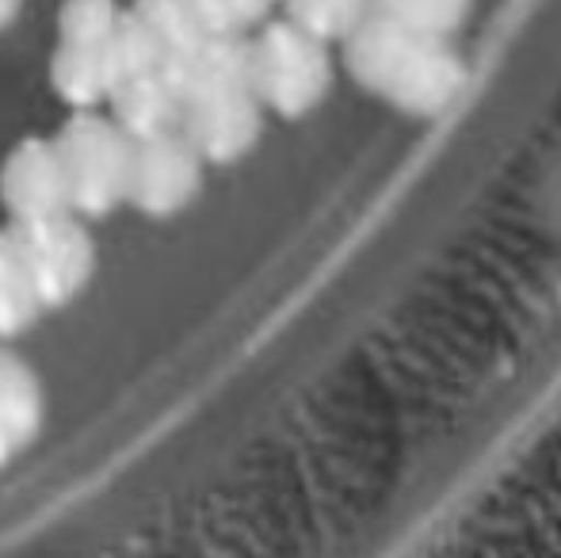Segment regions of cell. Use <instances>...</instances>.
I'll return each mask as SVG.
<instances>
[{"label":"cell","mask_w":561,"mask_h":558,"mask_svg":"<svg viewBox=\"0 0 561 558\" xmlns=\"http://www.w3.org/2000/svg\"><path fill=\"white\" fill-rule=\"evenodd\" d=\"M118 12L112 0H66L58 15L61 43L73 46H104L112 35Z\"/></svg>","instance_id":"obj_16"},{"label":"cell","mask_w":561,"mask_h":558,"mask_svg":"<svg viewBox=\"0 0 561 558\" xmlns=\"http://www.w3.org/2000/svg\"><path fill=\"white\" fill-rule=\"evenodd\" d=\"M161 58H164V46H161V38L153 35V27H149L138 12L118 15L112 35H107V43H104V66H107L112 89L130 81V77L157 73Z\"/></svg>","instance_id":"obj_11"},{"label":"cell","mask_w":561,"mask_h":558,"mask_svg":"<svg viewBox=\"0 0 561 558\" xmlns=\"http://www.w3.org/2000/svg\"><path fill=\"white\" fill-rule=\"evenodd\" d=\"M199 184H203V157L195 153L192 141L184 135L164 130V135L134 141L126 200L141 215H153V218L176 215V210H184L195 200Z\"/></svg>","instance_id":"obj_5"},{"label":"cell","mask_w":561,"mask_h":558,"mask_svg":"<svg viewBox=\"0 0 561 558\" xmlns=\"http://www.w3.org/2000/svg\"><path fill=\"white\" fill-rule=\"evenodd\" d=\"M473 0H370V12L413 35L450 38L470 15Z\"/></svg>","instance_id":"obj_13"},{"label":"cell","mask_w":561,"mask_h":558,"mask_svg":"<svg viewBox=\"0 0 561 558\" xmlns=\"http://www.w3.org/2000/svg\"><path fill=\"white\" fill-rule=\"evenodd\" d=\"M61 172H66L69 210H81L89 218L112 215L126 200L130 187L134 138L118 123L100 115H73L54 138Z\"/></svg>","instance_id":"obj_3"},{"label":"cell","mask_w":561,"mask_h":558,"mask_svg":"<svg viewBox=\"0 0 561 558\" xmlns=\"http://www.w3.org/2000/svg\"><path fill=\"white\" fill-rule=\"evenodd\" d=\"M249 84L260 107L298 119L325 100L333 84V61L321 38L283 20L249 38Z\"/></svg>","instance_id":"obj_2"},{"label":"cell","mask_w":561,"mask_h":558,"mask_svg":"<svg viewBox=\"0 0 561 558\" xmlns=\"http://www.w3.org/2000/svg\"><path fill=\"white\" fill-rule=\"evenodd\" d=\"M267 4H275V0H267Z\"/></svg>","instance_id":"obj_18"},{"label":"cell","mask_w":561,"mask_h":558,"mask_svg":"<svg viewBox=\"0 0 561 558\" xmlns=\"http://www.w3.org/2000/svg\"><path fill=\"white\" fill-rule=\"evenodd\" d=\"M187 4H192L195 20L207 35H237L241 31L233 0H187Z\"/></svg>","instance_id":"obj_17"},{"label":"cell","mask_w":561,"mask_h":558,"mask_svg":"<svg viewBox=\"0 0 561 558\" xmlns=\"http://www.w3.org/2000/svg\"><path fill=\"white\" fill-rule=\"evenodd\" d=\"M46 390L38 372L0 341V467L23 459L43 436Z\"/></svg>","instance_id":"obj_8"},{"label":"cell","mask_w":561,"mask_h":558,"mask_svg":"<svg viewBox=\"0 0 561 558\" xmlns=\"http://www.w3.org/2000/svg\"><path fill=\"white\" fill-rule=\"evenodd\" d=\"M180 135L203 161H237L260 138V100L249 84L210 89L180 104Z\"/></svg>","instance_id":"obj_6"},{"label":"cell","mask_w":561,"mask_h":558,"mask_svg":"<svg viewBox=\"0 0 561 558\" xmlns=\"http://www.w3.org/2000/svg\"><path fill=\"white\" fill-rule=\"evenodd\" d=\"M107 96H112V107H115V123L134 141L164 135V130H172V123L180 119V100L172 96V89L157 73L130 77V81L115 84Z\"/></svg>","instance_id":"obj_9"},{"label":"cell","mask_w":561,"mask_h":558,"mask_svg":"<svg viewBox=\"0 0 561 558\" xmlns=\"http://www.w3.org/2000/svg\"><path fill=\"white\" fill-rule=\"evenodd\" d=\"M31 272L43 310L66 306L96 276V241L69 210L8 226Z\"/></svg>","instance_id":"obj_4"},{"label":"cell","mask_w":561,"mask_h":558,"mask_svg":"<svg viewBox=\"0 0 561 558\" xmlns=\"http://www.w3.org/2000/svg\"><path fill=\"white\" fill-rule=\"evenodd\" d=\"M344 66L363 89L413 119L444 115L466 89V61L450 38L413 35L375 12L344 35Z\"/></svg>","instance_id":"obj_1"},{"label":"cell","mask_w":561,"mask_h":558,"mask_svg":"<svg viewBox=\"0 0 561 558\" xmlns=\"http://www.w3.org/2000/svg\"><path fill=\"white\" fill-rule=\"evenodd\" d=\"M38 314H43V303H38L20 246H15L12 230H0V341L27 333Z\"/></svg>","instance_id":"obj_10"},{"label":"cell","mask_w":561,"mask_h":558,"mask_svg":"<svg viewBox=\"0 0 561 558\" xmlns=\"http://www.w3.org/2000/svg\"><path fill=\"white\" fill-rule=\"evenodd\" d=\"M54 89L73 107H89L96 100H104L112 92L107 66H104V46L61 43V50L54 54Z\"/></svg>","instance_id":"obj_12"},{"label":"cell","mask_w":561,"mask_h":558,"mask_svg":"<svg viewBox=\"0 0 561 558\" xmlns=\"http://www.w3.org/2000/svg\"><path fill=\"white\" fill-rule=\"evenodd\" d=\"M283 4H287V20L321 43L344 38L370 12V0H283Z\"/></svg>","instance_id":"obj_14"},{"label":"cell","mask_w":561,"mask_h":558,"mask_svg":"<svg viewBox=\"0 0 561 558\" xmlns=\"http://www.w3.org/2000/svg\"><path fill=\"white\" fill-rule=\"evenodd\" d=\"M0 200L12 210L15 223L50 218L69 210L66 172H61L54 141L31 138L8 153L4 169H0Z\"/></svg>","instance_id":"obj_7"},{"label":"cell","mask_w":561,"mask_h":558,"mask_svg":"<svg viewBox=\"0 0 561 558\" xmlns=\"http://www.w3.org/2000/svg\"><path fill=\"white\" fill-rule=\"evenodd\" d=\"M134 12L153 27L164 50H192V46H199L207 38V31L199 27L187 0H138Z\"/></svg>","instance_id":"obj_15"}]
</instances>
